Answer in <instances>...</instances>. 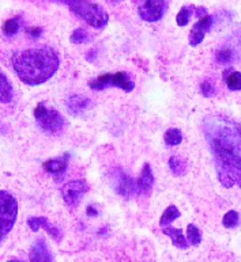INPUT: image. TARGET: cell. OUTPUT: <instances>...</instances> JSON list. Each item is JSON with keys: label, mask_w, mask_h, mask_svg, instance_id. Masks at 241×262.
Returning <instances> with one entry per match:
<instances>
[{"label": "cell", "mask_w": 241, "mask_h": 262, "mask_svg": "<svg viewBox=\"0 0 241 262\" xmlns=\"http://www.w3.org/2000/svg\"><path fill=\"white\" fill-rule=\"evenodd\" d=\"M12 67L18 78L29 86L47 82L59 68L57 52L51 47L33 48L12 55Z\"/></svg>", "instance_id": "obj_1"}, {"label": "cell", "mask_w": 241, "mask_h": 262, "mask_svg": "<svg viewBox=\"0 0 241 262\" xmlns=\"http://www.w3.org/2000/svg\"><path fill=\"white\" fill-rule=\"evenodd\" d=\"M203 128L213 151L226 149L240 155L241 126L237 122L221 116H211L206 118Z\"/></svg>", "instance_id": "obj_2"}, {"label": "cell", "mask_w": 241, "mask_h": 262, "mask_svg": "<svg viewBox=\"0 0 241 262\" xmlns=\"http://www.w3.org/2000/svg\"><path fill=\"white\" fill-rule=\"evenodd\" d=\"M214 155L217 158L218 180L222 186L229 189L238 185L241 188V155L226 149L214 151Z\"/></svg>", "instance_id": "obj_3"}, {"label": "cell", "mask_w": 241, "mask_h": 262, "mask_svg": "<svg viewBox=\"0 0 241 262\" xmlns=\"http://www.w3.org/2000/svg\"><path fill=\"white\" fill-rule=\"evenodd\" d=\"M75 15L82 18L86 24H89L93 28H104L108 24L107 11L103 7H99L98 4L89 3V2H66Z\"/></svg>", "instance_id": "obj_4"}, {"label": "cell", "mask_w": 241, "mask_h": 262, "mask_svg": "<svg viewBox=\"0 0 241 262\" xmlns=\"http://www.w3.org/2000/svg\"><path fill=\"white\" fill-rule=\"evenodd\" d=\"M18 216L16 199L8 192H0V242L12 230Z\"/></svg>", "instance_id": "obj_5"}, {"label": "cell", "mask_w": 241, "mask_h": 262, "mask_svg": "<svg viewBox=\"0 0 241 262\" xmlns=\"http://www.w3.org/2000/svg\"><path fill=\"white\" fill-rule=\"evenodd\" d=\"M34 117H36L38 125L44 130L49 133H60L64 128V118L57 110L48 109L43 103L37 105L34 109Z\"/></svg>", "instance_id": "obj_6"}, {"label": "cell", "mask_w": 241, "mask_h": 262, "mask_svg": "<svg viewBox=\"0 0 241 262\" xmlns=\"http://www.w3.org/2000/svg\"><path fill=\"white\" fill-rule=\"evenodd\" d=\"M166 8H168V2L162 0H149L139 4L138 12L140 18L147 22H157L164 16Z\"/></svg>", "instance_id": "obj_7"}, {"label": "cell", "mask_w": 241, "mask_h": 262, "mask_svg": "<svg viewBox=\"0 0 241 262\" xmlns=\"http://www.w3.org/2000/svg\"><path fill=\"white\" fill-rule=\"evenodd\" d=\"M87 190L89 186L85 181H71L62 188V196L67 205L75 207L76 204H79L81 199L85 196Z\"/></svg>", "instance_id": "obj_8"}, {"label": "cell", "mask_w": 241, "mask_h": 262, "mask_svg": "<svg viewBox=\"0 0 241 262\" xmlns=\"http://www.w3.org/2000/svg\"><path fill=\"white\" fill-rule=\"evenodd\" d=\"M213 25H214L213 15H209V14H207V15H205L203 18H200V19L194 25V28L191 29L190 37H188V41H190L191 45H192V47L199 45V43L203 41V38H205L206 33L213 28Z\"/></svg>", "instance_id": "obj_9"}, {"label": "cell", "mask_w": 241, "mask_h": 262, "mask_svg": "<svg viewBox=\"0 0 241 262\" xmlns=\"http://www.w3.org/2000/svg\"><path fill=\"white\" fill-rule=\"evenodd\" d=\"M154 184V177H153V172H151V167L149 163L143 164L142 172H140V177H139L138 182H136V192L138 194H145L151 189Z\"/></svg>", "instance_id": "obj_10"}, {"label": "cell", "mask_w": 241, "mask_h": 262, "mask_svg": "<svg viewBox=\"0 0 241 262\" xmlns=\"http://www.w3.org/2000/svg\"><path fill=\"white\" fill-rule=\"evenodd\" d=\"M68 164V155H64L62 158H57V159H49L44 163V168L45 171H48L49 174L55 177H62L64 174V171L67 170Z\"/></svg>", "instance_id": "obj_11"}, {"label": "cell", "mask_w": 241, "mask_h": 262, "mask_svg": "<svg viewBox=\"0 0 241 262\" xmlns=\"http://www.w3.org/2000/svg\"><path fill=\"white\" fill-rule=\"evenodd\" d=\"M30 261L32 262H52V257L48 251L47 245L43 239H38L34 242L30 250Z\"/></svg>", "instance_id": "obj_12"}, {"label": "cell", "mask_w": 241, "mask_h": 262, "mask_svg": "<svg viewBox=\"0 0 241 262\" xmlns=\"http://www.w3.org/2000/svg\"><path fill=\"white\" fill-rule=\"evenodd\" d=\"M29 227L32 228V231H38V228L44 227L48 231V234L51 235L52 238L56 239V241H60L62 239V234L57 228L52 227L51 224L48 223V220L45 217H30L28 220Z\"/></svg>", "instance_id": "obj_13"}, {"label": "cell", "mask_w": 241, "mask_h": 262, "mask_svg": "<svg viewBox=\"0 0 241 262\" xmlns=\"http://www.w3.org/2000/svg\"><path fill=\"white\" fill-rule=\"evenodd\" d=\"M111 87H119L122 90L130 93L134 90L135 84L127 72H116L111 75Z\"/></svg>", "instance_id": "obj_14"}, {"label": "cell", "mask_w": 241, "mask_h": 262, "mask_svg": "<svg viewBox=\"0 0 241 262\" xmlns=\"http://www.w3.org/2000/svg\"><path fill=\"white\" fill-rule=\"evenodd\" d=\"M162 230H164V234L170 236L173 245L176 247H178V249H187V247L190 246V243H188V241H187V238L184 236V234H183V231L180 228L165 227L162 228Z\"/></svg>", "instance_id": "obj_15"}, {"label": "cell", "mask_w": 241, "mask_h": 262, "mask_svg": "<svg viewBox=\"0 0 241 262\" xmlns=\"http://www.w3.org/2000/svg\"><path fill=\"white\" fill-rule=\"evenodd\" d=\"M90 106V99H87L83 95L74 94L67 99V107L72 113H81Z\"/></svg>", "instance_id": "obj_16"}, {"label": "cell", "mask_w": 241, "mask_h": 262, "mask_svg": "<svg viewBox=\"0 0 241 262\" xmlns=\"http://www.w3.org/2000/svg\"><path fill=\"white\" fill-rule=\"evenodd\" d=\"M12 98V86L11 83L8 82L7 76L0 72V102L7 103Z\"/></svg>", "instance_id": "obj_17"}, {"label": "cell", "mask_w": 241, "mask_h": 262, "mask_svg": "<svg viewBox=\"0 0 241 262\" xmlns=\"http://www.w3.org/2000/svg\"><path fill=\"white\" fill-rule=\"evenodd\" d=\"M177 217H180V211L176 205H170L165 209V212L162 213L161 220H159V226L161 228L168 227V224H170L173 220H176Z\"/></svg>", "instance_id": "obj_18"}, {"label": "cell", "mask_w": 241, "mask_h": 262, "mask_svg": "<svg viewBox=\"0 0 241 262\" xmlns=\"http://www.w3.org/2000/svg\"><path fill=\"white\" fill-rule=\"evenodd\" d=\"M195 10H196V7H194V6H184V7H182V10L178 11L177 16H176V22H177L178 26H186L190 22L192 12Z\"/></svg>", "instance_id": "obj_19"}, {"label": "cell", "mask_w": 241, "mask_h": 262, "mask_svg": "<svg viewBox=\"0 0 241 262\" xmlns=\"http://www.w3.org/2000/svg\"><path fill=\"white\" fill-rule=\"evenodd\" d=\"M226 84L229 87V90L232 91H240L241 90V72L238 71H233L229 75L225 74Z\"/></svg>", "instance_id": "obj_20"}, {"label": "cell", "mask_w": 241, "mask_h": 262, "mask_svg": "<svg viewBox=\"0 0 241 262\" xmlns=\"http://www.w3.org/2000/svg\"><path fill=\"white\" fill-rule=\"evenodd\" d=\"M169 166H170V170H172V172H173L174 176L183 177L187 172V164L184 163L183 159H180V158L177 157L170 158Z\"/></svg>", "instance_id": "obj_21"}, {"label": "cell", "mask_w": 241, "mask_h": 262, "mask_svg": "<svg viewBox=\"0 0 241 262\" xmlns=\"http://www.w3.org/2000/svg\"><path fill=\"white\" fill-rule=\"evenodd\" d=\"M111 75L112 74H105L103 76H98V78L93 79L89 86L93 89V90H105L108 87H111Z\"/></svg>", "instance_id": "obj_22"}, {"label": "cell", "mask_w": 241, "mask_h": 262, "mask_svg": "<svg viewBox=\"0 0 241 262\" xmlns=\"http://www.w3.org/2000/svg\"><path fill=\"white\" fill-rule=\"evenodd\" d=\"M164 139H165V143L168 145H178L183 141V135L176 128H170L165 132Z\"/></svg>", "instance_id": "obj_23"}, {"label": "cell", "mask_w": 241, "mask_h": 262, "mask_svg": "<svg viewBox=\"0 0 241 262\" xmlns=\"http://www.w3.org/2000/svg\"><path fill=\"white\" fill-rule=\"evenodd\" d=\"M187 241L190 242V245L198 246L202 241L200 231L198 227H195L194 224H188L187 226Z\"/></svg>", "instance_id": "obj_24"}, {"label": "cell", "mask_w": 241, "mask_h": 262, "mask_svg": "<svg viewBox=\"0 0 241 262\" xmlns=\"http://www.w3.org/2000/svg\"><path fill=\"white\" fill-rule=\"evenodd\" d=\"M19 19H18V18H12V19H8L4 22L3 32L6 35H10V37H11V35H15L16 33L19 32Z\"/></svg>", "instance_id": "obj_25"}, {"label": "cell", "mask_w": 241, "mask_h": 262, "mask_svg": "<svg viewBox=\"0 0 241 262\" xmlns=\"http://www.w3.org/2000/svg\"><path fill=\"white\" fill-rule=\"evenodd\" d=\"M222 223L226 228H234L237 227L238 223H240V216L236 211H229L226 212L224 219H222Z\"/></svg>", "instance_id": "obj_26"}, {"label": "cell", "mask_w": 241, "mask_h": 262, "mask_svg": "<svg viewBox=\"0 0 241 262\" xmlns=\"http://www.w3.org/2000/svg\"><path fill=\"white\" fill-rule=\"evenodd\" d=\"M87 39H89V34H87L86 30L82 28L76 29L75 32L72 33L71 35V41L74 43H83L86 42Z\"/></svg>", "instance_id": "obj_27"}, {"label": "cell", "mask_w": 241, "mask_h": 262, "mask_svg": "<svg viewBox=\"0 0 241 262\" xmlns=\"http://www.w3.org/2000/svg\"><path fill=\"white\" fill-rule=\"evenodd\" d=\"M200 90L202 94L205 95V97H213V95L215 94V87H214V84L211 83V80H205V82L202 83Z\"/></svg>", "instance_id": "obj_28"}, {"label": "cell", "mask_w": 241, "mask_h": 262, "mask_svg": "<svg viewBox=\"0 0 241 262\" xmlns=\"http://www.w3.org/2000/svg\"><path fill=\"white\" fill-rule=\"evenodd\" d=\"M217 60L219 61V63H229L230 60H232V52L229 51V49H226V48H224V49H221V51L217 52Z\"/></svg>", "instance_id": "obj_29"}, {"label": "cell", "mask_w": 241, "mask_h": 262, "mask_svg": "<svg viewBox=\"0 0 241 262\" xmlns=\"http://www.w3.org/2000/svg\"><path fill=\"white\" fill-rule=\"evenodd\" d=\"M41 32H43V30H41L40 28H29L28 29V34L30 35L32 38H37V37L41 34Z\"/></svg>", "instance_id": "obj_30"}, {"label": "cell", "mask_w": 241, "mask_h": 262, "mask_svg": "<svg viewBox=\"0 0 241 262\" xmlns=\"http://www.w3.org/2000/svg\"><path fill=\"white\" fill-rule=\"evenodd\" d=\"M97 213H98V212L94 211V208L93 207L87 208V215L89 216H97Z\"/></svg>", "instance_id": "obj_31"}, {"label": "cell", "mask_w": 241, "mask_h": 262, "mask_svg": "<svg viewBox=\"0 0 241 262\" xmlns=\"http://www.w3.org/2000/svg\"><path fill=\"white\" fill-rule=\"evenodd\" d=\"M8 262H22V261H18V259H12V261H8Z\"/></svg>", "instance_id": "obj_32"}]
</instances>
